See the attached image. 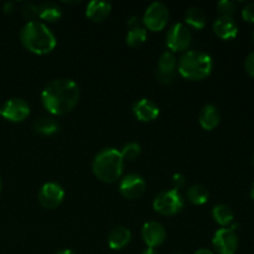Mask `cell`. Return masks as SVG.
<instances>
[{"label":"cell","mask_w":254,"mask_h":254,"mask_svg":"<svg viewBox=\"0 0 254 254\" xmlns=\"http://www.w3.org/2000/svg\"><path fill=\"white\" fill-rule=\"evenodd\" d=\"M79 101V87L72 79H54L41 92L44 108L52 116H64L71 112Z\"/></svg>","instance_id":"obj_1"},{"label":"cell","mask_w":254,"mask_h":254,"mask_svg":"<svg viewBox=\"0 0 254 254\" xmlns=\"http://www.w3.org/2000/svg\"><path fill=\"white\" fill-rule=\"evenodd\" d=\"M22 46L35 55H46L54 51L57 40L54 32L41 21H27L20 31Z\"/></svg>","instance_id":"obj_2"},{"label":"cell","mask_w":254,"mask_h":254,"mask_svg":"<svg viewBox=\"0 0 254 254\" xmlns=\"http://www.w3.org/2000/svg\"><path fill=\"white\" fill-rule=\"evenodd\" d=\"M124 168V160L121 151L114 148H104L94 156L92 163L93 174L101 181L106 184L116 183L122 178Z\"/></svg>","instance_id":"obj_3"},{"label":"cell","mask_w":254,"mask_h":254,"mask_svg":"<svg viewBox=\"0 0 254 254\" xmlns=\"http://www.w3.org/2000/svg\"><path fill=\"white\" fill-rule=\"evenodd\" d=\"M213 62L210 55L198 50L186 51L178 62V71L189 81H201L210 76Z\"/></svg>","instance_id":"obj_4"},{"label":"cell","mask_w":254,"mask_h":254,"mask_svg":"<svg viewBox=\"0 0 254 254\" xmlns=\"http://www.w3.org/2000/svg\"><path fill=\"white\" fill-rule=\"evenodd\" d=\"M184 207V197L178 190H166L156 195L153 208L163 216H174Z\"/></svg>","instance_id":"obj_5"},{"label":"cell","mask_w":254,"mask_h":254,"mask_svg":"<svg viewBox=\"0 0 254 254\" xmlns=\"http://www.w3.org/2000/svg\"><path fill=\"white\" fill-rule=\"evenodd\" d=\"M237 225L222 227L213 235L212 246L217 254H235L238 248V236L236 230Z\"/></svg>","instance_id":"obj_6"},{"label":"cell","mask_w":254,"mask_h":254,"mask_svg":"<svg viewBox=\"0 0 254 254\" xmlns=\"http://www.w3.org/2000/svg\"><path fill=\"white\" fill-rule=\"evenodd\" d=\"M169 21V9L164 2H151L145 10L143 24L150 31H161Z\"/></svg>","instance_id":"obj_7"},{"label":"cell","mask_w":254,"mask_h":254,"mask_svg":"<svg viewBox=\"0 0 254 254\" xmlns=\"http://www.w3.org/2000/svg\"><path fill=\"white\" fill-rule=\"evenodd\" d=\"M192 35L189 27L183 22L173 25L166 34V46L170 52H183L190 47Z\"/></svg>","instance_id":"obj_8"},{"label":"cell","mask_w":254,"mask_h":254,"mask_svg":"<svg viewBox=\"0 0 254 254\" xmlns=\"http://www.w3.org/2000/svg\"><path fill=\"white\" fill-rule=\"evenodd\" d=\"M29 116L30 106L22 98H11L0 106V117L12 123L24 122Z\"/></svg>","instance_id":"obj_9"},{"label":"cell","mask_w":254,"mask_h":254,"mask_svg":"<svg viewBox=\"0 0 254 254\" xmlns=\"http://www.w3.org/2000/svg\"><path fill=\"white\" fill-rule=\"evenodd\" d=\"M37 198L42 207L52 210V208L59 207L62 203L64 198V190L60 184L47 183L40 189Z\"/></svg>","instance_id":"obj_10"},{"label":"cell","mask_w":254,"mask_h":254,"mask_svg":"<svg viewBox=\"0 0 254 254\" xmlns=\"http://www.w3.org/2000/svg\"><path fill=\"white\" fill-rule=\"evenodd\" d=\"M146 190V184L140 175L128 174L122 178L119 183V192L128 200H136L141 197Z\"/></svg>","instance_id":"obj_11"},{"label":"cell","mask_w":254,"mask_h":254,"mask_svg":"<svg viewBox=\"0 0 254 254\" xmlns=\"http://www.w3.org/2000/svg\"><path fill=\"white\" fill-rule=\"evenodd\" d=\"M178 69V61L173 52L165 51L159 59L156 79L161 84H171L175 79V73Z\"/></svg>","instance_id":"obj_12"},{"label":"cell","mask_w":254,"mask_h":254,"mask_svg":"<svg viewBox=\"0 0 254 254\" xmlns=\"http://www.w3.org/2000/svg\"><path fill=\"white\" fill-rule=\"evenodd\" d=\"M141 237L148 247L156 248L165 241L166 231L160 222L149 221L141 228Z\"/></svg>","instance_id":"obj_13"},{"label":"cell","mask_w":254,"mask_h":254,"mask_svg":"<svg viewBox=\"0 0 254 254\" xmlns=\"http://www.w3.org/2000/svg\"><path fill=\"white\" fill-rule=\"evenodd\" d=\"M134 117L140 122H153L159 117L160 109L153 101L146 98L139 99L131 107Z\"/></svg>","instance_id":"obj_14"},{"label":"cell","mask_w":254,"mask_h":254,"mask_svg":"<svg viewBox=\"0 0 254 254\" xmlns=\"http://www.w3.org/2000/svg\"><path fill=\"white\" fill-rule=\"evenodd\" d=\"M213 32L222 40H232L237 36L238 27L233 17L220 16L213 22Z\"/></svg>","instance_id":"obj_15"},{"label":"cell","mask_w":254,"mask_h":254,"mask_svg":"<svg viewBox=\"0 0 254 254\" xmlns=\"http://www.w3.org/2000/svg\"><path fill=\"white\" fill-rule=\"evenodd\" d=\"M112 5L103 0H92L86 7V16L93 22H102L109 16Z\"/></svg>","instance_id":"obj_16"},{"label":"cell","mask_w":254,"mask_h":254,"mask_svg":"<svg viewBox=\"0 0 254 254\" xmlns=\"http://www.w3.org/2000/svg\"><path fill=\"white\" fill-rule=\"evenodd\" d=\"M220 112H218L217 107H215L213 104H206V106H203L200 112V116H198L200 126L205 130H213L220 124Z\"/></svg>","instance_id":"obj_17"},{"label":"cell","mask_w":254,"mask_h":254,"mask_svg":"<svg viewBox=\"0 0 254 254\" xmlns=\"http://www.w3.org/2000/svg\"><path fill=\"white\" fill-rule=\"evenodd\" d=\"M131 240V232L129 228L124 227V226H118V227L113 228L108 235V246L112 250H122L126 247Z\"/></svg>","instance_id":"obj_18"},{"label":"cell","mask_w":254,"mask_h":254,"mask_svg":"<svg viewBox=\"0 0 254 254\" xmlns=\"http://www.w3.org/2000/svg\"><path fill=\"white\" fill-rule=\"evenodd\" d=\"M32 128L36 133L42 134V135H52L59 131L60 124L52 117H40L34 121Z\"/></svg>","instance_id":"obj_19"},{"label":"cell","mask_w":254,"mask_h":254,"mask_svg":"<svg viewBox=\"0 0 254 254\" xmlns=\"http://www.w3.org/2000/svg\"><path fill=\"white\" fill-rule=\"evenodd\" d=\"M62 17V10L56 2L47 1L39 5V19L47 22L59 21Z\"/></svg>","instance_id":"obj_20"},{"label":"cell","mask_w":254,"mask_h":254,"mask_svg":"<svg viewBox=\"0 0 254 254\" xmlns=\"http://www.w3.org/2000/svg\"><path fill=\"white\" fill-rule=\"evenodd\" d=\"M212 217L222 227H230L233 223L235 213H233L232 208L230 206L225 205V203H220V205H216L212 208Z\"/></svg>","instance_id":"obj_21"},{"label":"cell","mask_w":254,"mask_h":254,"mask_svg":"<svg viewBox=\"0 0 254 254\" xmlns=\"http://www.w3.org/2000/svg\"><path fill=\"white\" fill-rule=\"evenodd\" d=\"M210 193L203 185H192L186 191V198L192 205H203L208 201Z\"/></svg>","instance_id":"obj_22"},{"label":"cell","mask_w":254,"mask_h":254,"mask_svg":"<svg viewBox=\"0 0 254 254\" xmlns=\"http://www.w3.org/2000/svg\"><path fill=\"white\" fill-rule=\"evenodd\" d=\"M186 24L190 25L191 27L196 30H201L206 25V15L200 7L192 6L186 11L185 14Z\"/></svg>","instance_id":"obj_23"},{"label":"cell","mask_w":254,"mask_h":254,"mask_svg":"<svg viewBox=\"0 0 254 254\" xmlns=\"http://www.w3.org/2000/svg\"><path fill=\"white\" fill-rule=\"evenodd\" d=\"M148 39V32H146L145 27L140 26H134L130 27V30L127 34V45L130 47H139L140 45H143L144 42Z\"/></svg>","instance_id":"obj_24"},{"label":"cell","mask_w":254,"mask_h":254,"mask_svg":"<svg viewBox=\"0 0 254 254\" xmlns=\"http://www.w3.org/2000/svg\"><path fill=\"white\" fill-rule=\"evenodd\" d=\"M141 153V146L138 143H128L122 148L121 155L124 161H133L139 158Z\"/></svg>","instance_id":"obj_25"},{"label":"cell","mask_w":254,"mask_h":254,"mask_svg":"<svg viewBox=\"0 0 254 254\" xmlns=\"http://www.w3.org/2000/svg\"><path fill=\"white\" fill-rule=\"evenodd\" d=\"M218 14L223 17H232L236 12V4L231 0H222L217 4Z\"/></svg>","instance_id":"obj_26"},{"label":"cell","mask_w":254,"mask_h":254,"mask_svg":"<svg viewBox=\"0 0 254 254\" xmlns=\"http://www.w3.org/2000/svg\"><path fill=\"white\" fill-rule=\"evenodd\" d=\"M22 16L29 21H35L36 17H39V5L32 4V2H24L21 7Z\"/></svg>","instance_id":"obj_27"},{"label":"cell","mask_w":254,"mask_h":254,"mask_svg":"<svg viewBox=\"0 0 254 254\" xmlns=\"http://www.w3.org/2000/svg\"><path fill=\"white\" fill-rule=\"evenodd\" d=\"M242 17L247 22H254V1L248 2L242 10Z\"/></svg>","instance_id":"obj_28"},{"label":"cell","mask_w":254,"mask_h":254,"mask_svg":"<svg viewBox=\"0 0 254 254\" xmlns=\"http://www.w3.org/2000/svg\"><path fill=\"white\" fill-rule=\"evenodd\" d=\"M173 185H174V190H180L183 189L184 186L186 185V178L183 175V174H175L173 176Z\"/></svg>","instance_id":"obj_29"},{"label":"cell","mask_w":254,"mask_h":254,"mask_svg":"<svg viewBox=\"0 0 254 254\" xmlns=\"http://www.w3.org/2000/svg\"><path fill=\"white\" fill-rule=\"evenodd\" d=\"M245 68L250 76L254 77V51L251 52L245 61Z\"/></svg>","instance_id":"obj_30"},{"label":"cell","mask_w":254,"mask_h":254,"mask_svg":"<svg viewBox=\"0 0 254 254\" xmlns=\"http://www.w3.org/2000/svg\"><path fill=\"white\" fill-rule=\"evenodd\" d=\"M15 10V2L7 1L4 4V12L5 14H11Z\"/></svg>","instance_id":"obj_31"},{"label":"cell","mask_w":254,"mask_h":254,"mask_svg":"<svg viewBox=\"0 0 254 254\" xmlns=\"http://www.w3.org/2000/svg\"><path fill=\"white\" fill-rule=\"evenodd\" d=\"M141 254H159V253H158V251L155 250V248L148 247V248H145L143 252H141Z\"/></svg>","instance_id":"obj_32"},{"label":"cell","mask_w":254,"mask_h":254,"mask_svg":"<svg viewBox=\"0 0 254 254\" xmlns=\"http://www.w3.org/2000/svg\"><path fill=\"white\" fill-rule=\"evenodd\" d=\"M193 254H213V252L211 250H207V248H201V250L196 251Z\"/></svg>","instance_id":"obj_33"},{"label":"cell","mask_w":254,"mask_h":254,"mask_svg":"<svg viewBox=\"0 0 254 254\" xmlns=\"http://www.w3.org/2000/svg\"><path fill=\"white\" fill-rule=\"evenodd\" d=\"M56 254H74V252L71 250H62L60 251V252H57Z\"/></svg>","instance_id":"obj_34"},{"label":"cell","mask_w":254,"mask_h":254,"mask_svg":"<svg viewBox=\"0 0 254 254\" xmlns=\"http://www.w3.org/2000/svg\"><path fill=\"white\" fill-rule=\"evenodd\" d=\"M251 197H252V200L254 201V184H253L252 189H251Z\"/></svg>","instance_id":"obj_35"},{"label":"cell","mask_w":254,"mask_h":254,"mask_svg":"<svg viewBox=\"0 0 254 254\" xmlns=\"http://www.w3.org/2000/svg\"><path fill=\"white\" fill-rule=\"evenodd\" d=\"M1 189H2V181H1V178H0V192H1Z\"/></svg>","instance_id":"obj_36"},{"label":"cell","mask_w":254,"mask_h":254,"mask_svg":"<svg viewBox=\"0 0 254 254\" xmlns=\"http://www.w3.org/2000/svg\"><path fill=\"white\" fill-rule=\"evenodd\" d=\"M253 166H254V155H253Z\"/></svg>","instance_id":"obj_37"},{"label":"cell","mask_w":254,"mask_h":254,"mask_svg":"<svg viewBox=\"0 0 254 254\" xmlns=\"http://www.w3.org/2000/svg\"><path fill=\"white\" fill-rule=\"evenodd\" d=\"M253 41H254V31H253Z\"/></svg>","instance_id":"obj_38"},{"label":"cell","mask_w":254,"mask_h":254,"mask_svg":"<svg viewBox=\"0 0 254 254\" xmlns=\"http://www.w3.org/2000/svg\"><path fill=\"white\" fill-rule=\"evenodd\" d=\"M176 254H181V253H176Z\"/></svg>","instance_id":"obj_39"}]
</instances>
